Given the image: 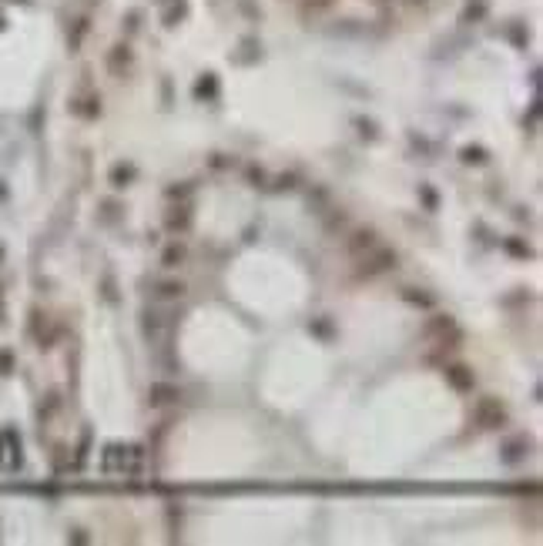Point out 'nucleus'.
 I'll list each match as a JSON object with an SVG mask.
<instances>
[{"instance_id": "f257e3e1", "label": "nucleus", "mask_w": 543, "mask_h": 546, "mask_svg": "<svg viewBox=\"0 0 543 546\" xmlns=\"http://www.w3.org/2000/svg\"><path fill=\"white\" fill-rule=\"evenodd\" d=\"M476 422H480L483 429H500V426L507 422V413H503V406H500L496 399H480V406H476Z\"/></svg>"}, {"instance_id": "f03ea898", "label": "nucleus", "mask_w": 543, "mask_h": 546, "mask_svg": "<svg viewBox=\"0 0 543 546\" xmlns=\"http://www.w3.org/2000/svg\"><path fill=\"white\" fill-rule=\"evenodd\" d=\"M376 255L372 259H362L359 265V275H379V272H386V268H396V252H389V248H372Z\"/></svg>"}, {"instance_id": "7ed1b4c3", "label": "nucleus", "mask_w": 543, "mask_h": 546, "mask_svg": "<svg viewBox=\"0 0 543 546\" xmlns=\"http://www.w3.org/2000/svg\"><path fill=\"white\" fill-rule=\"evenodd\" d=\"M164 228L175 234H184L188 228H191V211H188V205H178V208H168V215H164Z\"/></svg>"}, {"instance_id": "20e7f679", "label": "nucleus", "mask_w": 543, "mask_h": 546, "mask_svg": "<svg viewBox=\"0 0 543 546\" xmlns=\"http://www.w3.org/2000/svg\"><path fill=\"white\" fill-rule=\"evenodd\" d=\"M446 379H449V386H453L456 392H469L473 389V382H476L473 372H469L466 365H449V369H446Z\"/></svg>"}, {"instance_id": "39448f33", "label": "nucleus", "mask_w": 543, "mask_h": 546, "mask_svg": "<svg viewBox=\"0 0 543 546\" xmlns=\"http://www.w3.org/2000/svg\"><path fill=\"white\" fill-rule=\"evenodd\" d=\"M376 245H379V238H376V232H372V228H359V232H356L352 238H349V245H345V248H349L352 255H359V252H372Z\"/></svg>"}, {"instance_id": "423d86ee", "label": "nucleus", "mask_w": 543, "mask_h": 546, "mask_svg": "<svg viewBox=\"0 0 543 546\" xmlns=\"http://www.w3.org/2000/svg\"><path fill=\"white\" fill-rule=\"evenodd\" d=\"M181 392L175 386H168V382H155L151 389H148V402L151 406H168V402H178Z\"/></svg>"}, {"instance_id": "0eeeda50", "label": "nucleus", "mask_w": 543, "mask_h": 546, "mask_svg": "<svg viewBox=\"0 0 543 546\" xmlns=\"http://www.w3.org/2000/svg\"><path fill=\"white\" fill-rule=\"evenodd\" d=\"M125 463H128V449L107 446V452H104V472H125Z\"/></svg>"}, {"instance_id": "6e6552de", "label": "nucleus", "mask_w": 543, "mask_h": 546, "mask_svg": "<svg viewBox=\"0 0 543 546\" xmlns=\"http://www.w3.org/2000/svg\"><path fill=\"white\" fill-rule=\"evenodd\" d=\"M526 449H530V442H526V439H513V442H507V446H503V456H500V459H503L507 466H517L520 459L526 456Z\"/></svg>"}, {"instance_id": "1a4fd4ad", "label": "nucleus", "mask_w": 543, "mask_h": 546, "mask_svg": "<svg viewBox=\"0 0 543 546\" xmlns=\"http://www.w3.org/2000/svg\"><path fill=\"white\" fill-rule=\"evenodd\" d=\"M134 175H138L134 164H114V168H111V184H114V188H128V184L134 182Z\"/></svg>"}, {"instance_id": "9d476101", "label": "nucleus", "mask_w": 543, "mask_h": 546, "mask_svg": "<svg viewBox=\"0 0 543 546\" xmlns=\"http://www.w3.org/2000/svg\"><path fill=\"white\" fill-rule=\"evenodd\" d=\"M184 259H188V248L175 241V245H168V248H164V255H161V265H164V268H178Z\"/></svg>"}, {"instance_id": "9b49d317", "label": "nucleus", "mask_w": 543, "mask_h": 546, "mask_svg": "<svg viewBox=\"0 0 543 546\" xmlns=\"http://www.w3.org/2000/svg\"><path fill=\"white\" fill-rule=\"evenodd\" d=\"M440 332H453V318H449V315H436V318L426 322V329H423V336L426 338L440 336Z\"/></svg>"}, {"instance_id": "f8f14e48", "label": "nucleus", "mask_w": 543, "mask_h": 546, "mask_svg": "<svg viewBox=\"0 0 543 546\" xmlns=\"http://www.w3.org/2000/svg\"><path fill=\"white\" fill-rule=\"evenodd\" d=\"M181 292H184L181 282H161V285H158V295H161V298H178Z\"/></svg>"}, {"instance_id": "ddd939ff", "label": "nucleus", "mask_w": 543, "mask_h": 546, "mask_svg": "<svg viewBox=\"0 0 543 546\" xmlns=\"http://www.w3.org/2000/svg\"><path fill=\"white\" fill-rule=\"evenodd\" d=\"M463 161H466V164H483V161H487V155H483L480 148H466V151H463Z\"/></svg>"}, {"instance_id": "4468645a", "label": "nucleus", "mask_w": 543, "mask_h": 546, "mask_svg": "<svg viewBox=\"0 0 543 546\" xmlns=\"http://www.w3.org/2000/svg\"><path fill=\"white\" fill-rule=\"evenodd\" d=\"M406 298L416 302V305H433V302H436L433 295H416V288H406Z\"/></svg>"}, {"instance_id": "2eb2a0df", "label": "nucleus", "mask_w": 543, "mask_h": 546, "mask_svg": "<svg viewBox=\"0 0 543 546\" xmlns=\"http://www.w3.org/2000/svg\"><path fill=\"white\" fill-rule=\"evenodd\" d=\"M419 195H423V201H426L429 208H436V195H433L429 188H419Z\"/></svg>"}, {"instance_id": "dca6fc26", "label": "nucleus", "mask_w": 543, "mask_h": 546, "mask_svg": "<svg viewBox=\"0 0 543 546\" xmlns=\"http://www.w3.org/2000/svg\"><path fill=\"white\" fill-rule=\"evenodd\" d=\"M507 248H510L513 255H530V248H523L520 241H507Z\"/></svg>"}, {"instance_id": "f3484780", "label": "nucleus", "mask_w": 543, "mask_h": 546, "mask_svg": "<svg viewBox=\"0 0 543 546\" xmlns=\"http://www.w3.org/2000/svg\"><path fill=\"white\" fill-rule=\"evenodd\" d=\"M295 178H292V175H282V178H279V184H275V188H295Z\"/></svg>"}]
</instances>
